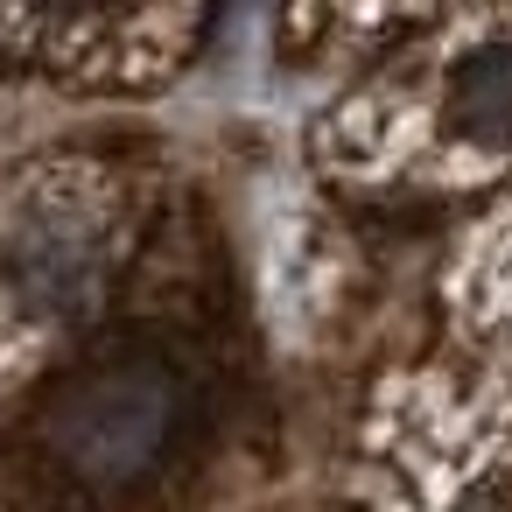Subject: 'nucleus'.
Masks as SVG:
<instances>
[{
	"label": "nucleus",
	"instance_id": "obj_2",
	"mask_svg": "<svg viewBox=\"0 0 512 512\" xmlns=\"http://www.w3.org/2000/svg\"><path fill=\"white\" fill-rule=\"evenodd\" d=\"M456 127L484 148H512V50H477L456 71Z\"/></svg>",
	"mask_w": 512,
	"mask_h": 512
},
{
	"label": "nucleus",
	"instance_id": "obj_3",
	"mask_svg": "<svg viewBox=\"0 0 512 512\" xmlns=\"http://www.w3.org/2000/svg\"><path fill=\"white\" fill-rule=\"evenodd\" d=\"M36 8H50V15H92V8H106V0H36Z\"/></svg>",
	"mask_w": 512,
	"mask_h": 512
},
{
	"label": "nucleus",
	"instance_id": "obj_1",
	"mask_svg": "<svg viewBox=\"0 0 512 512\" xmlns=\"http://www.w3.org/2000/svg\"><path fill=\"white\" fill-rule=\"evenodd\" d=\"M176 421H183L176 372L148 365V358H120L64 393V407L50 421V449L71 477L120 491L141 470H155V456L176 442Z\"/></svg>",
	"mask_w": 512,
	"mask_h": 512
}]
</instances>
